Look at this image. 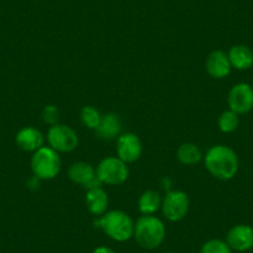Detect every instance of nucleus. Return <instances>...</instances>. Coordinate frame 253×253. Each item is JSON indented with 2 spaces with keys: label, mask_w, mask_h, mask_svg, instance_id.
<instances>
[{
  "label": "nucleus",
  "mask_w": 253,
  "mask_h": 253,
  "mask_svg": "<svg viewBox=\"0 0 253 253\" xmlns=\"http://www.w3.org/2000/svg\"><path fill=\"white\" fill-rule=\"evenodd\" d=\"M231 62L227 53L221 50H215L206 58V71L212 79L222 80L230 75Z\"/></svg>",
  "instance_id": "12"
},
{
  "label": "nucleus",
  "mask_w": 253,
  "mask_h": 253,
  "mask_svg": "<svg viewBox=\"0 0 253 253\" xmlns=\"http://www.w3.org/2000/svg\"><path fill=\"white\" fill-rule=\"evenodd\" d=\"M15 142L16 145L24 152L35 153L36 150L43 147L45 137L40 130L34 126H25L16 133Z\"/></svg>",
  "instance_id": "13"
},
{
  "label": "nucleus",
  "mask_w": 253,
  "mask_h": 253,
  "mask_svg": "<svg viewBox=\"0 0 253 253\" xmlns=\"http://www.w3.org/2000/svg\"><path fill=\"white\" fill-rule=\"evenodd\" d=\"M92 253H116V252H114L113 250H111V248L106 247V246H101V247H97Z\"/></svg>",
  "instance_id": "23"
},
{
  "label": "nucleus",
  "mask_w": 253,
  "mask_h": 253,
  "mask_svg": "<svg viewBox=\"0 0 253 253\" xmlns=\"http://www.w3.org/2000/svg\"><path fill=\"white\" fill-rule=\"evenodd\" d=\"M96 172L102 184L111 185V186L123 184L129 175L126 163L119 159L118 157H107L102 159L97 165Z\"/></svg>",
  "instance_id": "5"
},
{
  "label": "nucleus",
  "mask_w": 253,
  "mask_h": 253,
  "mask_svg": "<svg viewBox=\"0 0 253 253\" xmlns=\"http://www.w3.org/2000/svg\"><path fill=\"white\" fill-rule=\"evenodd\" d=\"M142 152V142L134 133H123L117 138V157L126 164L137 162Z\"/></svg>",
  "instance_id": "9"
},
{
  "label": "nucleus",
  "mask_w": 253,
  "mask_h": 253,
  "mask_svg": "<svg viewBox=\"0 0 253 253\" xmlns=\"http://www.w3.org/2000/svg\"><path fill=\"white\" fill-rule=\"evenodd\" d=\"M69 177L75 184L81 185L87 190L102 186V182L97 177L96 168L86 162H76L70 165Z\"/></svg>",
  "instance_id": "10"
},
{
  "label": "nucleus",
  "mask_w": 253,
  "mask_h": 253,
  "mask_svg": "<svg viewBox=\"0 0 253 253\" xmlns=\"http://www.w3.org/2000/svg\"><path fill=\"white\" fill-rule=\"evenodd\" d=\"M162 196L155 190H147L140 195L138 200V209L142 215H154L162 209Z\"/></svg>",
  "instance_id": "17"
},
{
  "label": "nucleus",
  "mask_w": 253,
  "mask_h": 253,
  "mask_svg": "<svg viewBox=\"0 0 253 253\" xmlns=\"http://www.w3.org/2000/svg\"><path fill=\"white\" fill-rule=\"evenodd\" d=\"M47 143L48 147L57 153H70L79 147V135L71 126L57 123L50 126Z\"/></svg>",
  "instance_id": "6"
},
{
  "label": "nucleus",
  "mask_w": 253,
  "mask_h": 253,
  "mask_svg": "<svg viewBox=\"0 0 253 253\" xmlns=\"http://www.w3.org/2000/svg\"><path fill=\"white\" fill-rule=\"evenodd\" d=\"M31 169L38 179H55L61 170L60 153L50 147L40 148L34 153L31 158Z\"/></svg>",
  "instance_id": "4"
},
{
  "label": "nucleus",
  "mask_w": 253,
  "mask_h": 253,
  "mask_svg": "<svg viewBox=\"0 0 253 253\" xmlns=\"http://www.w3.org/2000/svg\"><path fill=\"white\" fill-rule=\"evenodd\" d=\"M167 235L164 222L154 215H143L134 222V233L138 245L145 250L159 247Z\"/></svg>",
  "instance_id": "3"
},
{
  "label": "nucleus",
  "mask_w": 253,
  "mask_h": 253,
  "mask_svg": "<svg viewBox=\"0 0 253 253\" xmlns=\"http://www.w3.org/2000/svg\"><path fill=\"white\" fill-rule=\"evenodd\" d=\"M205 168L213 177L231 180L236 176L240 167L238 157L232 148L227 145H213L204 155Z\"/></svg>",
  "instance_id": "1"
},
{
  "label": "nucleus",
  "mask_w": 253,
  "mask_h": 253,
  "mask_svg": "<svg viewBox=\"0 0 253 253\" xmlns=\"http://www.w3.org/2000/svg\"><path fill=\"white\" fill-rule=\"evenodd\" d=\"M81 122L88 129H96L102 119L101 112L93 106H86L81 109Z\"/></svg>",
  "instance_id": "20"
},
{
  "label": "nucleus",
  "mask_w": 253,
  "mask_h": 253,
  "mask_svg": "<svg viewBox=\"0 0 253 253\" xmlns=\"http://www.w3.org/2000/svg\"><path fill=\"white\" fill-rule=\"evenodd\" d=\"M94 226L101 228L108 237L118 242L128 241L134 233V221L122 210L107 211L104 215L97 218Z\"/></svg>",
  "instance_id": "2"
},
{
  "label": "nucleus",
  "mask_w": 253,
  "mask_h": 253,
  "mask_svg": "<svg viewBox=\"0 0 253 253\" xmlns=\"http://www.w3.org/2000/svg\"><path fill=\"white\" fill-rule=\"evenodd\" d=\"M231 66L240 71L251 69L253 66V51L246 45H235L227 53Z\"/></svg>",
  "instance_id": "16"
},
{
  "label": "nucleus",
  "mask_w": 253,
  "mask_h": 253,
  "mask_svg": "<svg viewBox=\"0 0 253 253\" xmlns=\"http://www.w3.org/2000/svg\"><path fill=\"white\" fill-rule=\"evenodd\" d=\"M190 209L189 196L181 190H171L168 191L163 198L162 211L167 220L171 222H177L187 215Z\"/></svg>",
  "instance_id": "7"
},
{
  "label": "nucleus",
  "mask_w": 253,
  "mask_h": 253,
  "mask_svg": "<svg viewBox=\"0 0 253 253\" xmlns=\"http://www.w3.org/2000/svg\"><path fill=\"white\" fill-rule=\"evenodd\" d=\"M226 242L236 252H246L253 247V227L250 225H236L226 236Z\"/></svg>",
  "instance_id": "11"
},
{
  "label": "nucleus",
  "mask_w": 253,
  "mask_h": 253,
  "mask_svg": "<svg viewBox=\"0 0 253 253\" xmlns=\"http://www.w3.org/2000/svg\"><path fill=\"white\" fill-rule=\"evenodd\" d=\"M108 194L102 186L87 190L86 206L89 213L97 216V217L104 215L107 212V209H108Z\"/></svg>",
  "instance_id": "15"
},
{
  "label": "nucleus",
  "mask_w": 253,
  "mask_h": 253,
  "mask_svg": "<svg viewBox=\"0 0 253 253\" xmlns=\"http://www.w3.org/2000/svg\"><path fill=\"white\" fill-rule=\"evenodd\" d=\"M42 121L45 124L48 126H55L60 121V111L53 104H47L42 109Z\"/></svg>",
  "instance_id": "22"
},
{
  "label": "nucleus",
  "mask_w": 253,
  "mask_h": 253,
  "mask_svg": "<svg viewBox=\"0 0 253 253\" xmlns=\"http://www.w3.org/2000/svg\"><path fill=\"white\" fill-rule=\"evenodd\" d=\"M176 157L181 164L187 165V167L198 164L204 159L201 149L194 143H184L180 145L176 152Z\"/></svg>",
  "instance_id": "18"
},
{
  "label": "nucleus",
  "mask_w": 253,
  "mask_h": 253,
  "mask_svg": "<svg viewBox=\"0 0 253 253\" xmlns=\"http://www.w3.org/2000/svg\"><path fill=\"white\" fill-rule=\"evenodd\" d=\"M200 253H232V250L226 241L216 238V240H210L204 243Z\"/></svg>",
  "instance_id": "21"
},
{
  "label": "nucleus",
  "mask_w": 253,
  "mask_h": 253,
  "mask_svg": "<svg viewBox=\"0 0 253 253\" xmlns=\"http://www.w3.org/2000/svg\"><path fill=\"white\" fill-rule=\"evenodd\" d=\"M238 126H240V117L231 109L222 112L218 117V128L222 133L230 134V133L236 132Z\"/></svg>",
  "instance_id": "19"
},
{
  "label": "nucleus",
  "mask_w": 253,
  "mask_h": 253,
  "mask_svg": "<svg viewBox=\"0 0 253 253\" xmlns=\"http://www.w3.org/2000/svg\"><path fill=\"white\" fill-rule=\"evenodd\" d=\"M94 132H96V135L99 139L113 140L118 138L122 134V121L118 114H103Z\"/></svg>",
  "instance_id": "14"
},
{
  "label": "nucleus",
  "mask_w": 253,
  "mask_h": 253,
  "mask_svg": "<svg viewBox=\"0 0 253 253\" xmlns=\"http://www.w3.org/2000/svg\"><path fill=\"white\" fill-rule=\"evenodd\" d=\"M227 103L235 113L246 114L253 109V87L248 84H235L228 92Z\"/></svg>",
  "instance_id": "8"
}]
</instances>
